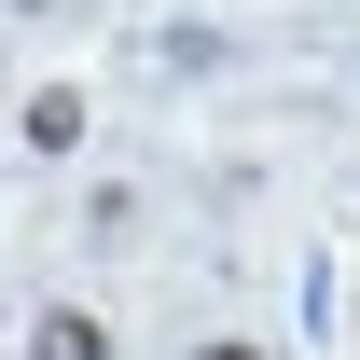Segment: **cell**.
<instances>
[{"label":"cell","mask_w":360,"mask_h":360,"mask_svg":"<svg viewBox=\"0 0 360 360\" xmlns=\"http://www.w3.org/2000/svg\"><path fill=\"white\" fill-rule=\"evenodd\" d=\"M28 360H125V347H111L97 305H42V319H28Z\"/></svg>","instance_id":"7a4b0ae2"},{"label":"cell","mask_w":360,"mask_h":360,"mask_svg":"<svg viewBox=\"0 0 360 360\" xmlns=\"http://www.w3.org/2000/svg\"><path fill=\"white\" fill-rule=\"evenodd\" d=\"M14 139H28L42 167H70V153H84V139H97V111H84V84H28V111H14Z\"/></svg>","instance_id":"6da1fadb"},{"label":"cell","mask_w":360,"mask_h":360,"mask_svg":"<svg viewBox=\"0 0 360 360\" xmlns=\"http://www.w3.org/2000/svg\"><path fill=\"white\" fill-rule=\"evenodd\" d=\"M194 360H277V347H250V333H222V347H194Z\"/></svg>","instance_id":"3957f363"}]
</instances>
